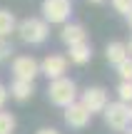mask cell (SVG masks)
<instances>
[{
	"instance_id": "5bb4252c",
	"label": "cell",
	"mask_w": 132,
	"mask_h": 134,
	"mask_svg": "<svg viewBox=\"0 0 132 134\" xmlns=\"http://www.w3.org/2000/svg\"><path fill=\"white\" fill-rule=\"evenodd\" d=\"M15 132V117L13 112L0 109V134H13Z\"/></svg>"
},
{
	"instance_id": "d4e9b609",
	"label": "cell",
	"mask_w": 132,
	"mask_h": 134,
	"mask_svg": "<svg viewBox=\"0 0 132 134\" xmlns=\"http://www.w3.org/2000/svg\"><path fill=\"white\" fill-rule=\"evenodd\" d=\"M90 3H105V0H90Z\"/></svg>"
},
{
	"instance_id": "52a82bcc",
	"label": "cell",
	"mask_w": 132,
	"mask_h": 134,
	"mask_svg": "<svg viewBox=\"0 0 132 134\" xmlns=\"http://www.w3.org/2000/svg\"><path fill=\"white\" fill-rule=\"evenodd\" d=\"M65 72H67V57L65 55H47L40 62V75H45L50 82L65 77Z\"/></svg>"
},
{
	"instance_id": "d6986e66",
	"label": "cell",
	"mask_w": 132,
	"mask_h": 134,
	"mask_svg": "<svg viewBox=\"0 0 132 134\" xmlns=\"http://www.w3.org/2000/svg\"><path fill=\"white\" fill-rule=\"evenodd\" d=\"M8 87H5V85H0V109H3V107H5V102H8Z\"/></svg>"
},
{
	"instance_id": "8992f818",
	"label": "cell",
	"mask_w": 132,
	"mask_h": 134,
	"mask_svg": "<svg viewBox=\"0 0 132 134\" xmlns=\"http://www.w3.org/2000/svg\"><path fill=\"white\" fill-rule=\"evenodd\" d=\"M80 104L90 112V114H97V112H105L107 107V90L102 87H87L80 97Z\"/></svg>"
},
{
	"instance_id": "277c9868",
	"label": "cell",
	"mask_w": 132,
	"mask_h": 134,
	"mask_svg": "<svg viewBox=\"0 0 132 134\" xmlns=\"http://www.w3.org/2000/svg\"><path fill=\"white\" fill-rule=\"evenodd\" d=\"M105 124L115 132H127L130 127V104H122V102H107L105 107Z\"/></svg>"
},
{
	"instance_id": "44dd1931",
	"label": "cell",
	"mask_w": 132,
	"mask_h": 134,
	"mask_svg": "<svg viewBox=\"0 0 132 134\" xmlns=\"http://www.w3.org/2000/svg\"><path fill=\"white\" fill-rule=\"evenodd\" d=\"M127 45V52H130V57H132V37H130V42H125Z\"/></svg>"
},
{
	"instance_id": "7c38bea8",
	"label": "cell",
	"mask_w": 132,
	"mask_h": 134,
	"mask_svg": "<svg viewBox=\"0 0 132 134\" xmlns=\"http://www.w3.org/2000/svg\"><path fill=\"white\" fill-rule=\"evenodd\" d=\"M105 55H107V62H110V65H115V67L130 57L127 45L120 42V40H115V42H107V47H105Z\"/></svg>"
},
{
	"instance_id": "ac0fdd59",
	"label": "cell",
	"mask_w": 132,
	"mask_h": 134,
	"mask_svg": "<svg viewBox=\"0 0 132 134\" xmlns=\"http://www.w3.org/2000/svg\"><path fill=\"white\" fill-rule=\"evenodd\" d=\"M13 45H10V40H3L0 37V62H5V60H10L13 57Z\"/></svg>"
},
{
	"instance_id": "cb8c5ba5",
	"label": "cell",
	"mask_w": 132,
	"mask_h": 134,
	"mask_svg": "<svg viewBox=\"0 0 132 134\" xmlns=\"http://www.w3.org/2000/svg\"><path fill=\"white\" fill-rule=\"evenodd\" d=\"M125 134H132V127H127V132H125Z\"/></svg>"
},
{
	"instance_id": "4fadbf2b",
	"label": "cell",
	"mask_w": 132,
	"mask_h": 134,
	"mask_svg": "<svg viewBox=\"0 0 132 134\" xmlns=\"http://www.w3.org/2000/svg\"><path fill=\"white\" fill-rule=\"evenodd\" d=\"M15 27H18V20H15V15L10 13V10L0 8V37L8 40L10 35L15 32Z\"/></svg>"
},
{
	"instance_id": "2e32d148",
	"label": "cell",
	"mask_w": 132,
	"mask_h": 134,
	"mask_svg": "<svg viewBox=\"0 0 132 134\" xmlns=\"http://www.w3.org/2000/svg\"><path fill=\"white\" fill-rule=\"evenodd\" d=\"M117 75L122 82H132V57H127L125 62L117 65Z\"/></svg>"
},
{
	"instance_id": "7402d4cb",
	"label": "cell",
	"mask_w": 132,
	"mask_h": 134,
	"mask_svg": "<svg viewBox=\"0 0 132 134\" xmlns=\"http://www.w3.org/2000/svg\"><path fill=\"white\" fill-rule=\"evenodd\" d=\"M127 25H130V30H132V13L127 15Z\"/></svg>"
},
{
	"instance_id": "9a60e30c",
	"label": "cell",
	"mask_w": 132,
	"mask_h": 134,
	"mask_svg": "<svg viewBox=\"0 0 132 134\" xmlns=\"http://www.w3.org/2000/svg\"><path fill=\"white\" fill-rule=\"evenodd\" d=\"M117 102L122 104H132V82H120L117 85Z\"/></svg>"
},
{
	"instance_id": "7a4b0ae2",
	"label": "cell",
	"mask_w": 132,
	"mask_h": 134,
	"mask_svg": "<svg viewBox=\"0 0 132 134\" xmlns=\"http://www.w3.org/2000/svg\"><path fill=\"white\" fill-rule=\"evenodd\" d=\"M47 99L57 107H70L72 102H77V85L70 77H60L47 85Z\"/></svg>"
},
{
	"instance_id": "3957f363",
	"label": "cell",
	"mask_w": 132,
	"mask_h": 134,
	"mask_svg": "<svg viewBox=\"0 0 132 134\" xmlns=\"http://www.w3.org/2000/svg\"><path fill=\"white\" fill-rule=\"evenodd\" d=\"M40 13L47 25H65L72 15V0H43Z\"/></svg>"
},
{
	"instance_id": "6da1fadb",
	"label": "cell",
	"mask_w": 132,
	"mask_h": 134,
	"mask_svg": "<svg viewBox=\"0 0 132 134\" xmlns=\"http://www.w3.org/2000/svg\"><path fill=\"white\" fill-rule=\"evenodd\" d=\"M15 32L20 35V40L28 45H43L45 40L50 37V25L45 23L43 18H25L18 23Z\"/></svg>"
},
{
	"instance_id": "ba28073f",
	"label": "cell",
	"mask_w": 132,
	"mask_h": 134,
	"mask_svg": "<svg viewBox=\"0 0 132 134\" xmlns=\"http://www.w3.org/2000/svg\"><path fill=\"white\" fill-rule=\"evenodd\" d=\"M90 119H92V114H90L80 102H72L70 107H65V124H67L70 129H85V127L90 124Z\"/></svg>"
},
{
	"instance_id": "603a6c76",
	"label": "cell",
	"mask_w": 132,
	"mask_h": 134,
	"mask_svg": "<svg viewBox=\"0 0 132 134\" xmlns=\"http://www.w3.org/2000/svg\"><path fill=\"white\" fill-rule=\"evenodd\" d=\"M130 124H132V104H130Z\"/></svg>"
},
{
	"instance_id": "e0dca14e",
	"label": "cell",
	"mask_w": 132,
	"mask_h": 134,
	"mask_svg": "<svg viewBox=\"0 0 132 134\" xmlns=\"http://www.w3.org/2000/svg\"><path fill=\"white\" fill-rule=\"evenodd\" d=\"M110 3H112V10H115V13L125 15V18L132 13V0H110Z\"/></svg>"
},
{
	"instance_id": "30bf717a",
	"label": "cell",
	"mask_w": 132,
	"mask_h": 134,
	"mask_svg": "<svg viewBox=\"0 0 132 134\" xmlns=\"http://www.w3.org/2000/svg\"><path fill=\"white\" fill-rule=\"evenodd\" d=\"M8 94L13 97V99H18V102H28L30 97L35 94V82H25V80H13V85H10Z\"/></svg>"
},
{
	"instance_id": "9c48e42d",
	"label": "cell",
	"mask_w": 132,
	"mask_h": 134,
	"mask_svg": "<svg viewBox=\"0 0 132 134\" xmlns=\"http://www.w3.org/2000/svg\"><path fill=\"white\" fill-rule=\"evenodd\" d=\"M60 40H62L67 47H75V45L87 42V32L80 23H65L62 30H60Z\"/></svg>"
},
{
	"instance_id": "8fae6325",
	"label": "cell",
	"mask_w": 132,
	"mask_h": 134,
	"mask_svg": "<svg viewBox=\"0 0 132 134\" xmlns=\"http://www.w3.org/2000/svg\"><path fill=\"white\" fill-rule=\"evenodd\" d=\"M90 60H92V45H90V42L67 47V62H72V65H87Z\"/></svg>"
},
{
	"instance_id": "5b68a950",
	"label": "cell",
	"mask_w": 132,
	"mask_h": 134,
	"mask_svg": "<svg viewBox=\"0 0 132 134\" xmlns=\"http://www.w3.org/2000/svg\"><path fill=\"white\" fill-rule=\"evenodd\" d=\"M13 75H15V80L35 82V77L40 75V62L33 55H20V57L13 60Z\"/></svg>"
},
{
	"instance_id": "ffe728a7",
	"label": "cell",
	"mask_w": 132,
	"mask_h": 134,
	"mask_svg": "<svg viewBox=\"0 0 132 134\" xmlns=\"http://www.w3.org/2000/svg\"><path fill=\"white\" fill-rule=\"evenodd\" d=\"M35 134H60L57 129H52V127H43V129H38Z\"/></svg>"
}]
</instances>
